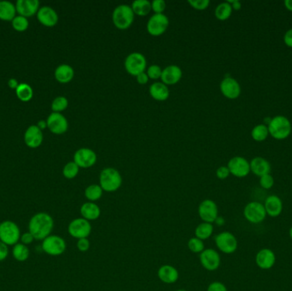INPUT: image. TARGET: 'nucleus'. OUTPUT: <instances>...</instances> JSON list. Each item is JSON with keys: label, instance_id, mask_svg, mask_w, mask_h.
<instances>
[{"label": "nucleus", "instance_id": "nucleus-1", "mask_svg": "<svg viewBox=\"0 0 292 291\" xmlns=\"http://www.w3.org/2000/svg\"><path fill=\"white\" fill-rule=\"evenodd\" d=\"M54 228V220L46 212H40L32 216L29 222V232L35 240L43 241L51 235Z\"/></svg>", "mask_w": 292, "mask_h": 291}, {"label": "nucleus", "instance_id": "nucleus-2", "mask_svg": "<svg viewBox=\"0 0 292 291\" xmlns=\"http://www.w3.org/2000/svg\"><path fill=\"white\" fill-rule=\"evenodd\" d=\"M122 184V175L116 168L106 167L100 172V185L104 191L115 192L121 188Z\"/></svg>", "mask_w": 292, "mask_h": 291}, {"label": "nucleus", "instance_id": "nucleus-3", "mask_svg": "<svg viewBox=\"0 0 292 291\" xmlns=\"http://www.w3.org/2000/svg\"><path fill=\"white\" fill-rule=\"evenodd\" d=\"M134 15L131 6L120 5L117 6L112 13V21L114 25L120 30L129 29L134 23Z\"/></svg>", "mask_w": 292, "mask_h": 291}, {"label": "nucleus", "instance_id": "nucleus-4", "mask_svg": "<svg viewBox=\"0 0 292 291\" xmlns=\"http://www.w3.org/2000/svg\"><path fill=\"white\" fill-rule=\"evenodd\" d=\"M267 128L273 139L283 140L289 137L292 127L291 123L285 116H277L272 118Z\"/></svg>", "mask_w": 292, "mask_h": 291}, {"label": "nucleus", "instance_id": "nucleus-5", "mask_svg": "<svg viewBox=\"0 0 292 291\" xmlns=\"http://www.w3.org/2000/svg\"><path fill=\"white\" fill-rule=\"evenodd\" d=\"M20 227L12 221H4L0 223V241L7 246H14L20 242Z\"/></svg>", "mask_w": 292, "mask_h": 291}, {"label": "nucleus", "instance_id": "nucleus-6", "mask_svg": "<svg viewBox=\"0 0 292 291\" xmlns=\"http://www.w3.org/2000/svg\"><path fill=\"white\" fill-rule=\"evenodd\" d=\"M43 251L51 256H59L67 249V243L64 238L58 235H50L41 243Z\"/></svg>", "mask_w": 292, "mask_h": 291}, {"label": "nucleus", "instance_id": "nucleus-7", "mask_svg": "<svg viewBox=\"0 0 292 291\" xmlns=\"http://www.w3.org/2000/svg\"><path fill=\"white\" fill-rule=\"evenodd\" d=\"M124 66L128 74L136 77L143 72H145L147 60L140 52H132L126 57Z\"/></svg>", "mask_w": 292, "mask_h": 291}, {"label": "nucleus", "instance_id": "nucleus-8", "mask_svg": "<svg viewBox=\"0 0 292 291\" xmlns=\"http://www.w3.org/2000/svg\"><path fill=\"white\" fill-rule=\"evenodd\" d=\"M68 234L76 239L88 238L91 232V224L84 218H76L68 224Z\"/></svg>", "mask_w": 292, "mask_h": 291}, {"label": "nucleus", "instance_id": "nucleus-9", "mask_svg": "<svg viewBox=\"0 0 292 291\" xmlns=\"http://www.w3.org/2000/svg\"><path fill=\"white\" fill-rule=\"evenodd\" d=\"M244 217L251 224H260L265 221L267 213L264 205L259 202H251L244 209Z\"/></svg>", "mask_w": 292, "mask_h": 291}, {"label": "nucleus", "instance_id": "nucleus-10", "mask_svg": "<svg viewBox=\"0 0 292 291\" xmlns=\"http://www.w3.org/2000/svg\"><path fill=\"white\" fill-rule=\"evenodd\" d=\"M169 26V19L164 14H154L150 17L146 24V29L150 35L157 37L167 31Z\"/></svg>", "mask_w": 292, "mask_h": 291}, {"label": "nucleus", "instance_id": "nucleus-11", "mask_svg": "<svg viewBox=\"0 0 292 291\" xmlns=\"http://www.w3.org/2000/svg\"><path fill=\"white\" fill-rule=\"evenodd\" d=\"M216 245L220 251L224 254H233L238 246V240L235 236L229 232H222L216 235Z\"/></svg>", "mask_w": 292, "mask_h": 291}, {"label": "nucleus", "instance_id": "nucleus-12", "mask_svg": "<svg viewBox=\"0 0 292 291\" xmlns=\"http://www.w3.org/2000/svg\"><path fill=\"white\" fill-rule=\"evenodd\" d=\"M198 212L203 222L207 223H215L219 216L218 206L216 202L211 199H205L201 202V204H199Z\"/></svg>", "mask_w": 292, "mask_h": 291}, {"label": "nucleus", "instance_id": "nucleus-13", "mask_svg": "<svg viewBox=\"0 0 292 291\" xmlns=\"http://www.w3.org/2000/svg\"><path fill=\"white\" fill-rule=\"evenodd\" d=\"M200 263L207 271H216L221 266V255L216 249H205L199 255Z\"/></svg>", "mask_w": 292, "mask_h": 291}, {"label": "nucleus", "instance_id": "nucleus-14", "mask_svg": "<svg viewBox=\"0 0 292 291\" xmlns=\"http://www.w3.org/2000/svg\"><path fill=\"white\" fill-rule=\"evenodd\" d=\"M96 154L89 148H80L74 153V161L79 168H89L96 162Z\"/></svg>", "mask_w": 292, "mask_h": 291}, {"label": "nucleus", "instance_id": "nucleus-15", "mask_svg": "<svg viewBox=\"0 0 292 291\" xmlns=\"http://www.w3.org/2000/svg\"><path fill=\"white\" fill-rule=\"evenodd\" d=\"M230 173L237 178H244L250 172V162L242 156H235L228 161Z\"/></svg>", "mask_w": 292, "mask_h": 291}, {"label": "nucleus", "instance_id": "nucleus-16", "mask_svg": "<svg viewBox=\"0 0 292 291\" xmlns=\"http://www.w3.org/2000/svg\"><path fill=\"white\" fill-rule=\"evenodd\" d=\"M46 123H47L49 130L54 134L60 135V134L65 133L68 131V120L66 119L65 116L62 113L52 112L48 116Z\"/></svg>", "mask_w": 292, "mask_h": 291}, {"label": "nucleus", "instance_id": "nucleus-17", "mask_svg": "<svg viewBox=\"0 0 292 291\" xmlns=\"http://www.w3.org/2000/svg\"><path fill=\"white\" fill-rule=\"evenodd\" d=\"M220 89L223 96L228 99H238L241 93V87L239 83L233 77H226L222 79Z\"/></svg>", "mask_w": 292, "mask_h": 291}, {"label": "nucleus", "instance_id": "nucleus-18", "mask_svg": "<svg viewBox=\"0 0 292 291\" xmlns=\"http://www.w3.org/2000/svg\"><path fill=\"white\" fill-rule=\"evenodd\" d=\"M276 255L270 249H261L255 255V264L262 270H269L274 266Z\"/></svg>", "mask_w": 292, "mask_h": 291}, {"label": "nucleus", "instance_id": "nucleus-19", "mask_svg": "<svg viewBox=\"0 0 292 291\" xmlns=\"http://www.w3.org/2000/svg\"><path fill=\"white\" fill-rule=\"evenodd\" d=\"M16 8L19 16L28 18L37 15L40 8V2L38 0H18Z\"/></svg>", "mask_w": 292, "mask_h": 291}, {"label": "nucleus", "instance_id": "nucleus-20", "mask_svg": "<svg viewBox=\"0 0 292 291\" xmlns=\"http://www.w3.org/2000/svg\"><path fill=\"white\" fill-rule=\"evenodd\" d=\"M37 19L42 25L51 28L58 23V15L50 6H43L38 12Z\"/></svg>", "mask_w": 292, "mask_h": 291}, {"label": "nucleus", "instance_id": "nucleus-21", "mask_svg": "<svg viewBox=\"0 0 292 291\" xmlns=\"http://www.w3.org/2000/svg\"><path fill=\"white\" fill-rule=\"evenodd\" d=\"M24 141L32 149L40 147L43 142L42 130L38 126H30L24 134Z\"/></svg>", "mask_w": 292, "mask_h": 291}, {"label": "nucleus", "instance_id": "nucleus-22", "mask_svg": "<svg viewBox=\"0 0 292 291\" xmlns=\"http://www.w3.org/2000/svg\"><path fill=\"white\" fill-rule=\"evenodd\" d=\"M182 75H183V73H182L181 68H179V66L168 65L162 69L161 79H162V82L164 83L165 85H175L179 82Z\"/></svg>", "mask_w": 292, "mask_h": 291}, {"label": "nucleus", "instance_id": "nucleus-23", "mask_svg": "<svg viewBox=\"0 0 292 291\" xmlns=\"http://www.w3.org/2000/svg\"><path fill=\"white\" fill-rule=\"evenodd\" d=\"M263 205L267 215L270 217H278L283 211V202L278 196L272 195L267 197Z\"/></svg>", "mask_w": 292, "mask_h": 291}, {"label": "nucleus", "instance_id": "nucleus-24", "mask_svg": "<svg viewBox=\"0 0 292 291\" xmlns=\"http://www.w3.org/2000/svg\"><path fill=\"white\" fill-rule=\"evenodd\" d=\"M157 277L162 283L171 284L175 283L179 279V271L171 265H163L158 269Z\"/></svg>", "mask_w": 292, "mask_h": 291}, {"label": "nucleus", "instance_id": "nucleus-25", "mask_svg": "<svg viewBox=\"0 0 292 291\" xmlns=\"http://www.w3.org/2000/svg\"><path fill=\"white\" fill-rule=\"evenodd\" d=\"M250 171L258 177L268 174L271 172L269 161L260 156H256L250 162Z\"/></svg>", "mask_w": 292, "mask_h": 291}, {"label": "nucleus", "instance_id": "nucleus-26", "mask_svg": "<svg viewBox=\"0 0 292 291\" xmlns=\"http://www.w3.org/2000/svg\"><path fill=\"white\" fill-rule=\"evenodd\" d=\"M79 212L81 217L88 221H96L101 215V209L95 203L86 202L80 207Z\"/></svg>", "mask_w": 292, "mask_h": 291}, {"label": "nucleus", "instance_id": "nucleus-27", "mask_svg": "<svg viewBox=\"0 0 292 291\" xmlns=\"http://www.w3.org/2000/svg\"><path fill=\"white\" fill-rule=\"evenodd\" d=\"M149 92L150 96L156 101H165L170 95L167 85L162 82H154L151 84L149 88Z\"/></svg>", "mask_w": 292, "mask_h": 291}, {"label": "nucleus", "instance_id": "nucleus-28", "mask_svg": "<svg viewBox=\"0 0 292 291\" xmlns=\"http://www.w3.org/2000/svg\"><path fill=\"white\" fill-rule=\"evenodd\" d=\"M55 79L61 84H67L74 79V70L68 64H61L58 66L54 73Z\"/></svg>", "mask_w": 292, "mask_h": 291}, {"label": "nucleus", "instance_id": "nucleus-29", "mask_svg": "<svg viewBox=\"0 0 292 291\" xmlns=\"http://www.w3.org/2000/svg\"><path fill=\"white\" fill-rule=\"evenodd\" d=\"M17 13V8L14 4L10 1H0V20L10 21L13 20Z\"/></svg>", "mask_w": 292, "mask_h": 291}, {"label": "nucleus", "instance_id": "nucleus-30", "mask_svg": "<svg viewBox=\"0 0 292 291\" xmlns=\"http://www.w3.org/2000/svg\"><path fill=\"white\" fill-rule=\"evenodd\" d=\"M131 7L134 15L145 17L151 12V2L149 0H135L132 3Z\"/></svg>", "mask_w": 292, "mask_h": 291}, {"label": "nucleus", "instance_id": "nucleus-31", "mask_svg": "<svg viewBox=\"0 0 292 291\" xmlns=\"http://www.w3.org/2000/svg\"><path fill=\"white\" fill-rule=\"evenodd\" d=\"M12 255H13L15 260H17V261L24 262L29 259V255H30L29 247L19 242L13 246Z\"/></svg>", "mask_w": 292, "mask_h": 291}, {"label": "nucleus", "instance_id": "nucleus-32", "mask_svg": "<svg viewBox=\"0 0 292 291\" xmlns=\"http://www.w3.org/2000/svg\"><path fill=\"white\" fill-rule=\"evenodd\" d=\"M213 224L202 222L195 229V237L203 241L206 240L213 235Z\"/></svg>", "mask_w": 292, "mask_h": 291}, {"label": "nucleus", "instance_id": "nucleus-33", "mask_svg": "<svg viewBox=\"0 0 292 291\" xmlns=\"http://www.w3.org/2000/svg\"><path fill=\"white\" fill-rule=\"evenodd\" d=\"M233 8L228 2H223L216 6L215 16L220 21H226L232 16Z\"/></svg>", "mask_w": 292, "mask_h": 291}, {"label": "nucleus", "instance_id": "nucleus-34", "mask_svg": "<svg viewBox=\"0 0 292 291\" xmlns=\"http://www.w3.org/2000/svg\"><path fill=\"white\" fill-rule=\"evenodd\" d=\"M103 193H104V190L100 184H91L86 187L85 189V198L91 203L99 201L100 198H102Z\"/></svg>", "mask_w": 292, "mask_h": 291}, {"label": "nucleus", "instance_id": "nucleus-35", "mask_svg": "<svg viewBox=\"0 0 292 291\" xmlns=\"http://www.w3.org/2000/svg\"><path fill=\"white\" fill-rule=\"evenodd\" d=\"M17 98L23 102H29L34 96V90L30 85L25 83H21L16 90Z\"/></svg>", "mask_w": 292, "mask_h": 291}, {"label": "nucleus", "instance_id": "nucleus-36", "mask_svg": "<svg viewBox=\"0 0 292 291\" xmlns=\"http://www.w3.org/2000/svg\"><path fill=\"white\" fill-rule=\"evenodd\" d=\"M268 135H269V132H268L267 125H257L251 131V137L255 141H264L267 139Z\"/></svg>", "mask_w": 292, "mask_h": 291}, {"label": "nucleus", "instance_id": "nucleus-37", "mask_svg": "<svg viewBox=\"0 0 292 291\" xmlns=\"http://www.w3.org/2000/svg\"><path fill=\"white\" fill-rule=\"evenodd\" d=\"M68 106V100L65 96H57L51 103V110L55 113H62Z\"/></svg>", "mask_w": 292, "mask_h": 291}, {"label": "nucleus", "instance_id": "nucleus-38", "mask_svg": "<svg viewBox=\"0 0 292 291\" xmlns=\"http://www.w3.org/2000/svg\"><path fill=\"white\" fill-rule=\"evenodd\" d=\"M79 167L74 161H69L64 166L63 169V174L68 179H73L79 173Z\"/></svg>", "mask_w": 292, "mask_h": 291}, {"label": "nucleus", "instance_id": "nucleus-39", "mask_svg": "<svg viewBox=\"0 0 292 291\" xmlns=\"http://www.w3.org/2000/svg\"><path fill=\"white\" fill-rule=\"evenodd\" d=\"M188 249L194 254H201L205 250V243L204 241L194 237L189 239L187 243Z\"/></svg>", "mask_w": 292, "mask_h": 291}, {"label": "nucleus", "instance_id": "nucleus-40", "mask_svg": "<svg viewBox=\"0 0 292 291\" xmlns=\"http://www.w3.org/2000/svg\"><path fill=\"white\" fill-rule=\"evenodd\" d=\"M29 23L28 18L22 17V16H17L12 20V27L13 29L17 32H24L29 29Z\"/></svg>", "mask_w": 292, "mask_h": 291}, {"label": "nucleus", "instance_id": "nucleus-41", "mask_svg": "<svg viewBox=\"0 0 292 291\" xmlns=\"http://www.w3.org/2000/svg\"><path fill=\"white\" fill-rule=\"evenodd\" d=\"M162 69L160 66L157 65V64H153V65H150L149 68H147V71H146V74H147L148 77L150 79H161V76H162Z\"/></svg>", "mask_w": 292, "mask_h": 291}, {"label": "nucleus", "instance_id": "nucleus-42", "mask_svg": "<svg viewBox=\"0 0 292 291\" xmlns=\"http://www.w3.org/2000/svg\"><path fill=\"white\" fill-rule=\"evenodd\" d=\"M188 4L198 11H205L210 6V0H189Z\"/></svg>", "mask_w": 292, "mask_h": 291}, {"label": "nucleus", "instance_id": "nucleus-43", "mask_svg": "<svg viewBox=\"0 0 292 291\" xmlns=\"http://www.w3.org/2000/svg\"><path fill=\"white\" fill-rule=\"evenodd\" d=\"M167 7L164 0H154L151 2V11L155 12V14H163Z\"/></svg>", "mask_w": 292, "mask_h": 291}, {"label": "nucleus", "instance_id": "nucleus-44", "mask_svg": "<svg viewBox=\"0 0 292 291\" xmlns=\"http://www.w3.org/2000/svg\"><path fill=\"white\" fill-rule=\"evenodd\" d=\"M273 184H274V179H273V177L270 173L260 177V185L263 189H271L273 186Z\"/></svg>", "mask_w": 292, "mask_h": 291}, {"label": "nucleus", "instance_id": "nucleus-45", "mask_svg": "<svg viewBox=\"0 0 292 291\" xmlns=\"http://www.w3.org/2000/svg\"><path fill=\"white\" fill-rule=\"evenodd\" d=\"M77 249H79L80 252L88 251V249L91 247V243L88 238H81L77 241Z\"/></svg>", "mask_w": 292, "mask_h": 291}, {"label": "nucleus", "instance_id": "nucleus-46", "mask_svg": "<svg viewBox=\"0 0 292 291\" xmlns=\"http://www.w3.org/2000/svg\"><path fill=\"white\" fill-rule=\"evenodd\" d=\"M207 291L228 290H227V286L225 285L224 283L219 282V281H215V282H212L210 285L208 286Z\"/></svg>", "mask_w": 292, "mask_h": 291}, {"label": "nucleus", "instance_id": "nucleus-47", "mask_svg": "<svg viewBox=\"0 0 292 291\" xmlns=\"http://www.w3.org/2000/svg\"><path fill=\"white\" fill-rule=\"evenodd\" d=\"M230 174L231 173H230L229 169L226 166H221L216 170V176L220 179H226L229 177Z\"/></svg>", "mask_w": 292, "mask_h": 291}, {"label": "nucleus", "instance_id": "nucleus-48", "mask_svg": "<svg viewBox=\"0 0 292 291\" xmlns=\"http://www.w3.org/2000/svg\"><path fill=\"white\" fill-rule=\"evenodd\" d=\"M34 240L35 239H34V236L29 232H24L23 234L21 235L20 243L25 244L27 246L31 244Z\"/></svg>", "mask_w": 292, "mask_h": 291}, {"label": "nucleus", "instance_id": "nucleus-49", "mask_svg": "<svg viewBox=\"0 0 292 291\" xmlns=\"http://www.w3.org/2000/svg\"><path fill=\"white\" fill-rule=\"evenodd\" d=\"M8 246L0 241V261H4L8 257Z\"/></svg>", "mask_w": 292, "mask_h": 291}, {"label": "nucleus", "instance_id": "nucleus-50", "mask_svg": "<svg viewBox=\"0 0 292 291\" xmlns=\"http://www.w3.org/2000/svg\"><path fill=\"white\" fill-rule=\"evenodd\" d=\"M136 79L137 82L139 83V85H145V84H147L150 79H149L146 72H143L139 75H137Z\"/></svg>", "mask_w": 292, "mask_h": 291}, {"label": "nucleus", "instance_id": "nucleus-51", "mask_svg": "<svg viewBox=\"0 0 292 291\" xmlns=\"http://www.w3.org/2000/svg\"><path fill=\"white\" fill-rule=\"evenodd\" d=\"M284 42L287 46L292 48V29H289L288 31L284 34Z\"/></svg>", "mask_w": 292, "mask_h": 291}, {"label": "nucleus", "instance_id": "nucleus-52", "mask_svg": "<svg viewBox=\"0 0 292 291\" xmlns=\"http://www.w3.org/2000/svg\"><path fill=\"white\" fill-rule=\"evenodd\" d=\"M228 3L232 6V8L233 10H235V11H239L241 9L242 5L240 1L238 0H233V1H227Z\"/></svg>", "mask_w": 292, "mask_h": 291}, {"label": "nucleus", "instance_id": "nucleus-53", "mask_svg": "<svg viewBox=\"0 0 292 291\" xmlns=\"http://www.w3.org/2000/svg\"><path fill=\"white\" fill-rule=\"evenodd\" d=\"M8 85L12 89H16L17 90V88L18 87V85H20V84L18 83L17 79H11L8 81Z\"/></svg>", "mask_w": 292, "mask_h": 291}, {"label": "nucleus", "instance_id": "nucleus-54", "mask_svg": "<svg viewBox=\"0 0 292 291\" xmlns=\"http://www.w3.org/2000/svg\"><path fill=\"white\" fill-rule=\"evenodd\" d=\"M284 6L285 8L289 11V12H292V0H285L284 1Z\"/></svg>", "mask_w": 292, "mask_h": 291}, {"label": "nucleus", "instance_id": "nucleus-55", "mask_svg": "<svg viewBox=\"0 0 292 291\" xmlns=\"http://www.w3.org/2000/svg\"><path fill=\"white\" fill-rule=\"evenodd\" d=\"M215 223H216L217 226H223V225L225 224L224 219H223L222 217H220V216H218V218L216 219V221H215Z\"/></svg>", "mask_w": 292, "mask_h": 291}, {"label": "nucleus", "instance_id": "nucleus-56", "mask_svg": "<svg viewBox=\"0 0 292 291\" xmlns=\"http://www.w3.org/2000/svg\"><path fill=\"white\" fill-rule=\"evenodd\" d=\"M38 127H40L41 130L45 129L46 127H47V123L45 121H40V122H38Z\"/></svg>", "mask_w": 292, "mask_h": 291}, {"label": "nucleus", "instance_id": "nucleus-57", "mask_svg": "<svg viewBox=\"0 0 292 291\" xmlns=\"http://www.w3.org/2000/svg\"><path fill=\"white\" fill-rule=\"evenodd\" d=\"M289 238H291V240H292V226H291V227H290V229H289Z\"/></svg>", "mask_w": 292, "mask_h": 291}, {"label": "nucleus", "instance_id": "nucleus-58", "mask_svg": "<svg viewBox=\"0 0 292 291\" xmlns=\"http://www.w3.org/2000/svg\"><path fill=\"white\" fill-rule=\"evenodd\" d=\"M176 291H187V290H185V289H177V290Z\"/></svg>", "mask_w": 292, "mask_h": 291}]
</instances>
